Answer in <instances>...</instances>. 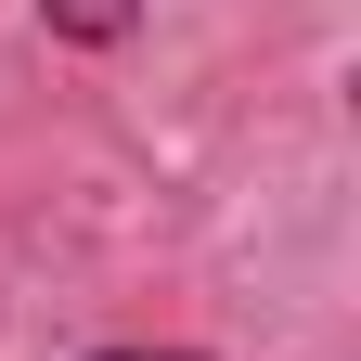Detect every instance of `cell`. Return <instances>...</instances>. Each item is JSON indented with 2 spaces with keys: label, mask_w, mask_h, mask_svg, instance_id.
Here are the masks:
<instances>
[{
  "label": "cell",
  "mask_w": 361,
  "mask_h": 361,
  "mask_svg": "<svg viewBox=\"0 0 361 361\" xmlns=\"http://www.w3.org/2000/svg\"><path fill=\"white\" fill-rule=\"evenodd\" d=\"M65 39H129V0H52Z\"/></svg>",
  "instance_id": "obj_1"
},
{
  "label": "cell",
  "mask_w": 361,
  "mask_h": 361,
  "mask_svg": "<svg viewBox=\"0 0 361 361\" xmlns=\"http://www.w3.org/2000/svg\"><path fill=\"white\" fill-rule=\"evenodd\" d=\"M90 361H194V348H90Z\"/></svg>",
  "instance_id": "obj_2"
}]
</instances>
